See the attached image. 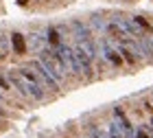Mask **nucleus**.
<instances>
[{
  "instance_id": "nucleus-18",
  "label": "nucleus",
  "mask_w": 153,
  "mask_h": 138,
  "mask_svg": "<svg viewBox=\"0 0 153 138\" xmlns=\"http://www.w3.org/2000/svg\"><path fill=\"white\" fill-rule=\"evenodd\" d=\"M0 103H2V99H0Z\"/></svg>"
},
{
  "instance_id": "nucleus-5",
  "label": "nucleus",
  "mask_w": 153,
  "mask_h": 138,
  "mask_svg": "<svg viewBox=\"0 0 153 138\" xmlns=\"http://www.w3.org/2000/svg\"><path fill=\"white\" fill-rule=\"evenodd\" d=\"M101 53H103V57H105L109 64H114V66H120L123 64L120 51L112 44V40H101Z\"/></svg>"
},
{
  "instance_id": "nucleus-1",
  "label": "nucleus",
  "mask_w": 153,
  "mask_h": 138,
  "mask_svg": "<svg viewBox=\"0 0 153 138\" xmlns=\"http://www.w3.org/2000/svg\"><path fill=\"white\" fill-rule=\"evenodd\" d=\"M11 86H16V90L22 94V96H29L33 101H44V88L39 86L37 81V75L31 66H24L20 70H11L7 75Z\"/></svg>"
},
{
  "instance_id": "nucleus-17",
  "label": "nucleus",
  "mask_w": 153,
  "mask_h": 138,
  "mask_svg": "<svg viewBox=\"0 0 153 138\" xmlns=\"http://www.w3.org/2000/svg\"><path fill=\"white\" fill-rule=\"evenodd\" d=\"M0 99H2V90H0Z\"/></svg>"
},
{
  "instance_id": "nucleus-16",
  "label": "nucleus",
  "mask_w": 153,
  "mask_h": 138,
  "mask_svg": "<svg viewBox=\"0 0 153 138\" xmlns=\"http://www.w3.org/2000/svg\"><path fill=\"white\" fill-rule=\"evenodd\" d=\"M151 132H153V121H151Z\"/></svg>"
},
{
  "instance_id": "nucleus-4",
  "label": "nucleus",
  "mask_w": 153,
  "mask_h": 138,
  "mask_svg": "<svg viewBox=\"0 0 153 138\" xmlns=\"http://www.w3.org/2000/svg\"><path fill=\"white\" fill-rule=\"evenodd\" d=\"M31 68H33V70H35V75H37V81H39V86L42 88H44V90H51V92H57L59 90V84H57V81H55L53 77H51V75H48L46 70H44V66H42L39 64V59H35V61H31V64H29Z\"/></svg>"
},
{
  "instance_id": "nucleus-14",
  "label": "nucleus",
  "mask_w": 153,
  "mask_h": 138,
  "mask_svg": "<svg viewBox=\"0 0 153 138\" xmlns=\"http://www.w3.org/2000/svg\"><path fill=\"white\" fill-rule=\"evenodd\" d=\"M0 90H9V79L0 77Z\"/></svg>"
},
{
  "instance_id": "nucleus-7",
  "label": "nucleus",
  "mask_w": 153,
  "mask_h": 138,
  "mask_svg": "<svg viewBox=\"0 0 153 138\" xmlns=\"http://www.w3.org/2000/svg\"><path fill=\"white\" fill-rule=\"evenodd\" d=\"M11 46H13V51H16V55L26 53V40H24L22 33H11Z\"/></svg>"
},
{
  "instance_id": "nucleus-15",
  "label": "nucleus",
  "mask_w": 153,
  "mask_h": 138,
  "mask_svg": "<svg viewBox=\"0 0 153 138\" xmlns=\"http://www.w3.org/2000/svg\"><path fill=\"white\" fill-rule=\"evenodd\" d=\"M134 138H149V136H147V132H144V129H138V132L134 134Z\"/></svg>"
},
{
  "instance_id": "nucleus-10",
  "label": "nucleus",
  "mask_w": 153,
  "mask_h": 138,
  "mask_svg": "<svg viewBox=\"0 0 153 138\" xmlns=\"http://www.w3.org/2000/svg\"><path fill=\"white\" fill-rule=\"evenodd\" d=\"M107 138H125V136H123V129H120V125H118L116 121L109 123V136H107Z\"/></svg>"
},
{
  "instance_id": "nucleus-12",
  "label": "nucleus",
  "mask_w": 153,
  "mask_h": 138,
  "mask_svg": "<svg viewBox=\"0 0 153 138\" xmlns=\"http://www.w3.org/2000/svg\"><path fill=\"white\" fill-rule=\"evenodd\" d=\"M134 22H136L138 26H140L142 31H151V24H149V22H147V20H144V18H140V16H136V18H134Z\"/></svg>"
},
{
  "instance_id": "nucleus-8",
  "label": "nucleus",
  "mask_w": 153,
  "mask_h": 138,
  "mask_svg": "<svg viewBox=\"0 0 153 138\" xmlns=\"http://www.w3.org/2000/svg\"><path fill=\"white\" fill-rule=\"evenodd\" d=\"M46 42L51 44V48H57L61 44V35H59V31L55 29V26H48L46 29Z\"/></svg>"
},
{
  "instance_id": "nucleus-13",
  "label": "nucleus",
  "mask_w": 153,
  "mask_h": 138,
  "mask_svg": "<svg viewBox=\"0 0 153 138\" xmlns=\"http://www.w3.org/2000/svg\"><path fill=\"white\" fill-rule=\"evenodd\" d=\"M31 44L35 46V51H42V40H39V35H31Z\"/></svg>"
},
{
  "instance_id": "nucleus-3",
  "label": "nucleus",
  "mask_w": 153,
  "mask_h": 138,
  "mask_svg": "<svg viewBox=\"0 0 153 138\" xmlns=\"http://www.w3.org/2000/svg\"><path fill=\"white\" fill-rule=\"evenodd\" d=\"M57 55L61 57V61H64V66L70 70L72 75H83V70H81V64H79V59H76V53H74V48H70L68 44H64L61 42L57 48Z\"/></svg>"
},
{
  "instance_id": "nucleus-11",
  "label": "nucleus",
  "mask_w": 153,
  "mask_h": 138,
  "mask_svg": "<svg viewBox=\"0 0 153 138\" xmlns=\"http://www.w3.org/2000/svg\"><path fill=\"white\" fill-rule=\"evenodd\" d=\"M88 134H90V138H107V136L103 134L96 125H90V127H88Z\"/></svg>"
},
{
  "instance_id": "nucleus-2",
  "label": "nucleus",
  "mask_w": 153,
  "mask_h": 138,
  "mask_svg": "<svg viewBox=\"0 0 153 138\" xmlns=\"http://www.w3.org/2000/svg\"><path fill=\"white\" fill-rule=\"evenodd\" d=\"M37 59H39V64L44 66V70L51 75V77L57 81L59 86L66 81V77H68V68L64 66V61H61V57L57 55V51H55V48H42Z\"/></svg>"
},
{
  "instance_id": "nucleus-6",
  "label": "nucleus",
  "mask_w": 153,
  "mask_h": 138,
  "mask_svg": "<svg viewBox=\"0 0 153 138\" xmlns=\"http://www.w3.org/2000/svg\"><path fill=\"white\" fill-rule=\"evenodd\" d=\"M114 121L120 125V129H123V136L125 138H134V127H131V123H129V119H127V114L123 112L120 107H114Z\"/></svg>"
},
{
  "instance_id": "nucleus-9",
  "label": "nucleus",
  "mask_w": 153,
  "mask_h": 138,
  "mask_svg": "<svg viewBox=\"0 0 153 138\" xmlns=\"http://www.w3.org/2000/svg\"><path fill=\"white\" fill-rule=\"evenodd\" d=\"M72 29H74V33H76V40H79V42L92 40V37H90V31L85 29V24H83V22H72Z\"/></svg>"
}]
</instances>
